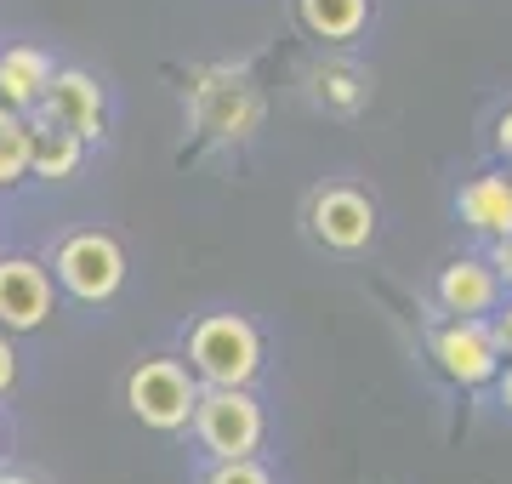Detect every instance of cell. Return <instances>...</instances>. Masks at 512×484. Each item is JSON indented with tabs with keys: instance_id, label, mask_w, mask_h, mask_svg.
Returning <instances> with one entry per match:
<instances>
[{
	"instance_id": "1",
	"label": "cell",
	"mask_w": 512,
	"mask_h": 484,
	"mask_svg": "<svg viewBox=\"0 0 512 484\" xmlns=\"http://www.w3.org/2000/svg\"><path fill=\"white\" fill-rule=\"evenodd\" d=\"M188 365L205 388H245L262 365V336L239 314H205L188 331Z\"/></svg>"
},
{
	"instance_id": "2",
	"label": "cell",
	"mask_w": 512,
	"mask_h": 484,
	"mask_svg": "<svg viewBox=\"0 0 512 484\" xmlns=\"http://www.w3.org/2000/svg\"><path fill=\"white\" fill-rule=\"evenodd\" d=\"M194 399H200V388H194V376H188L177 359H143V365L126 376V405H131V416H137L143 428H154V433L188 428Z\"/></svg>"
},
{
	"instance_id": "3",
	"label": "cell",
	"mask_w": 512,
	"mask_h": 484,
	"mask_svg": "<svg viewBox=\"0 0 512 484\" xmlns=\"http://www.w3.org/2000/svg\"><path fill=\"white\" fill-rule=\"evenodd\" d=\"M57 285L69 291L74 302H109L120 285H126V251L114 234H69L57 245Z\"/></svg>"
},
{
	"instance_id": "4",
	"label": "cell",
	"mask_w": 512,
	"mask_h": 484,
	"mask_svg": "<svg viewBox=\"0 0 512 484\" xmlns=\"http://www.w3.org/2000/svg\"><path fill=\"white\" fill-rule=\"evenodd\" d=\"M194 433H200V445L228 462V456H251L262 445V405H256L245 388H205L194 399Z\"/></svg>"
},
{
	"instance_id": "5",
	"label": "cell",
	"mask_w": 512,
	"mask_h": 484,
	"mask_svg": "<svg viewBox=\"0 0 512 484\" xmlns=\"http://www.w3.org/2000/svg\"><path fill=\"white\" fill-rule=\"evenodd\" d=\"M501 354H512L501 325H484V319H456L433 336V359L444 365V376H456L461 388H478L501 371Z\"/></svg>"
},
{
	"instance_id": "6",
	"label": "cell",
	"mask_w": 512,
	"mask_h": 484,
	"mask_svg": "<svg viewBox=\"0 0 512 484\" xmlns=\"http://www.w3.org/2000/svg\"><path fill=\"white\" fill-rule=\"evenodd\" d=\"M308 228L325 251L353 257V251H365V245L376 240V205H370L359 188H319L313 205H308Z\"/></svg>"
},
{
	"instance_id": "7",
	"label": "cell",
	"mask_w": 512,
	"mask_h": 484,
	"mask_svg": "<svg viewBox=\"0 0 512 484\" xmlns=\"http://www.w3.org/2000/svg\"><path fill=\"white\" fill-rule=\"evenodd\" d=\"M35 109L74 137H97L103 131V86L86 69H52V86L40 92Z\"/></svg>"
},
{
	"instance_id": "8",
	"label": "cell",
	"mask_w": 512,
	"mask_h": 484,
	"mask_svg": "<svg viewBox=\"0 0 512 484\" xmlns=\"http://www.w3.org/2000/svg\"><path fill=\"white\" fill-rule=\"evenodd\" d=\"M52 314V280L46 268L29 257H6L0 262V325L6 331H35Z\"/></svg>"
},
{
	"instance_id": "9",
	"label": "cell",
	"mask_w": 512,
	"mask_h": 484,
	"mask_svg": "<svg viewBox=\"0 0 512 484\" xmlns=\"http://www.w3.org/2000/svg\"><path fill=\"white\" fill-rule=\"evenodd\" d=\"M46 86H52V57L40 46H6L0 52V109H35Z\"/></svg>"
},
{
	"instance_id": "10",
	"label": "cell",
	"mask_w": 512,
	"mask_h": 484,
	"mask_svg": "<svg viewBox=\"0 0 512 484\" xmlns=\"http://www.w3.org/2000/svg\"><path fill=\"white\" fill-rule=\"evenodd\" d=\"M501 297V280H495L490 262H450L439 280V302L456 319H484Z\"/></svg>"
},
{
	"instance_id": "11",
	"label": "cell",
	"mask_w": 512,
	"mask_h": 484,
	"mask_svg": "<svg viewBox=\"0 0 512 484\" xmlns=\"http://www.w3.org/2000/svg\"><path fill=\"white\" fill-rule=\"evenodd\" d=\"M456 211H461V223L490 234V240L512 234V177H495V171L490 177H473L456 194Z\"/></svg>"
},
{
	"instance_id": "12",
	"label": "cell",
	"mask_w": 512,
	"mask_h": 484,
	"mask_svg": "<svg viewBox=\"0 0 512 484\" xmlns=\"http://www.w3.org/2000/svg\"><path fill=\"white\" fill-rule=\"evenodd\" d=\"M80 160H86V137H74V131L63 126H29V171L35 177H46V183H63V177H74L80 171Z\"/></svg>"
},
{
	"instance_id": "13",
	"label": "cell",
	"mask_w": 512,
	"mask_h": 484,
	"mask_svg": "<svg viewBox=\"0 0 512 484\" xmlns=\"http://www.w3.org/2000/svg\"><path fill=\"white\" fill-rule=\"evenodd\" d=\"M296 18L319 40H353L370 18V0H296Z\"/></svg>"
},
{
	"instance_id": "14",
	"label": "cell",
	"mask_w": 512,
	"mask_h": 484,
	"mask_svg": "<svg viewBox=\"0 0 512 484\" xmlns=\"http://www.w3.org/2000/svg\"><path fill=\"white\" fill-rule=\"evenodd\" d=\"M29 177V120L18 109H0V183Z\"/></svg>"
},
{
	"instance_id": "15",
	"label": "cell",
	"mask_w": 512,
	"mask_h": 484,
	"mask_svg": "<svg viewBox=\"0 0 512 484\" xmlns=\"http://www.w3.org/2000/svg\"><path fill=\"white\" fill-rule=\"evenodd\" d=\"M205 484H274V479H268V467H256L251 456H228V462L211 467Z\"/></svg>"
},
{
	"instance_id": "16",
	"label": "cell",
	"mask_w": 512,
	"mask_h": 484,
	"mask_svg": "<svg viewBox=\"0 0 512 484\" xmlns=\"http://www.w3.org/2000/svg\"><path fill=\"white\" fill-rule=\"evenodd\" d=\"M319 80H330V86H336V109H359V97L365 92H348V86H359V75H348V69H330V75H319Z\"/></svg>"
},
{
	"instance_id": "17",
	"label": "cell",
	"mask_w": 512,
	"mask_h": 484,
	"mask_svg": "<svg viewBox=\"0 0 512 484\" xmlns=\"http://www.w3.org/2000/svg\"><path fill=\"white\" fill-rule=\"evenodd\" d=\"M12 382H18V354H12V342L0 336V399L12 393Z\"/></svg>"
},
{
	"instance_id": "18",
	"label": "cell",
	"mask_w": 512,
	"mask_h": 484,
	"mask_svg": "<svg viewBox=\"0 0 512 484\" xmlns=\"http://www.w3.org/2000/svg\"><path fill=\"white\" fill-rule=\"evenodd\" d=\"M490 268H495V280H512V234H501V240H495Z\"/></svg>"
},
{
	"instance_id": "19",
	"label": "cell",
	"mask_w": 512,
	"mask_h": 484,
	"mask_svg": "<svg viewBox=\"0 0 512 484\" xmlns=\"http://www.w3.org/2000/svg\"><path fill=\"white\" fill-rule=\"evenodd\" d=\"M495 143H501V154H512V109L501 114V126H495Z\"/></svg>"
},
{
	"instance_id": "20",
	"label": "cell",
	"mask_w": 512,
	"mask_h": 484,
	"mask_svg": "<svg viewBox=\"0 0 512 484\" xmlns=\"http://www.w3.org/2000/svg\"><path fill=\"white\" fill-rule=\"evenodd\" d=\"M501 405H507V416H512V365H507V376H501Z\"/></svg>"
},
{
	"instance_id": "21",
	"label": "cell",
	"mask_w": 512,
	"mask_h": 484,
	"mask_svg": "<svg viewBox=\"0 0 512 484\" xmlns=\"http://www.w3.org/2000/svg\"><path fill=\"white\" fill-rule=\"evenodd\" d=\"M0 484H35V479H23V473H0Z\"/></svg>"
},
{
	"instance_id": "22",
	"label": "cell",
	"mask_w": 512,
	"mask_h": 484,
	"mask_svg": "<svg viewBox=\"0 0 512 484\" xmlns=\"http://www.w3.org/2000/svg\"><path fill=\"white\" fill-rule=\"evenodd\" d=\"M501 336H507V348H512V308H507V319H501Z\"/></svg>"
},
{
	"instance_id": "23",
	"label": "cell",
	"mask_w": 512,
	"mask_h": 484,
	"mask_svg": "<svg viewBox=\"0 0 512 484\" xmlns=\"http://www.w3.org/2000/svg\"><path fill=\"white\" fill-rule=\"evenodd\" d=\"M0 445H6V433H0Z\"/></svg>"
}]
</instances>
